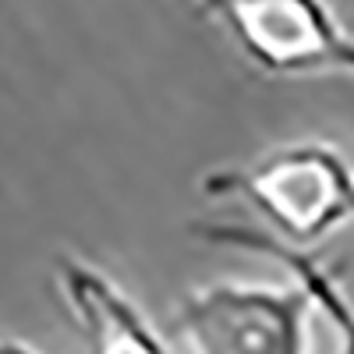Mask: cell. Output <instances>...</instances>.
Instances as JSON below:
<instances>
[{
    "label": "cell",
    "instance_id": "obj_3",
    "mask_svg": "<svg viewBox=\"0 0 354 354\" xmlns=\"http://www.w3.org/2000/svg\"><path fill=\"white\" fill-rule=\"evenodd\" d=\"M195 8L266 75H354V36L326 0H195Z\"/></svg>",
    "mask_w": 354,
    "mask_h": 354
},
{
    "label": "cell",
    "instance_id": "obj_6",
    "mask_svg": "<svg viewBox=\"0 0 354 354\" xmlns=\"http://www.w3.org/2000/svg\"><path fill=\"white\" fill-rule=\"evenodd\" d=\"M0 354H39V351L21 344V340H0Z\"/></svg>",
    "mask_w": 354,
    "mask_h": 354
},
{
    "label": "cell",
    "instance_id": "obj_1",
    "mask_svg": "<svg viewBox=\"0 0 354 354\" xmlns=\"http://www.w3.org/2000/svg\"><path fill=\"white\" fill-rule=\"evenodd\" d=\"M198 192L241 198L294 248H312L354 220V163L333 142H290L252 163L209 170Z\"/></svg>",
    "mask_w": 354,
    "mask_h": 354
},
{
    "label": "cell",
    "instance_id": "obj_2",
    "mask_svg": "<svg viewBox=\"0 0 354 354\" xmlns=\"http://www.w3.org/2000/svg\"><path fill=\"white\" fill-rule=\"evenodd\" d=\"M312 298L301 283H209L174 312L181 354H308Z\"/></svg>",
    "mask_w": 354,
    "mask_h": 354
},
{
    "label": "cell",
    "instance_id": "obj_4",
    "mask_svg": "<svg viewBox=\"0 0 354 354\" xmlns=\"http://www.w3.org/2000/svg\"><path fill=\"white\" fill-rule=\"evenodd\" d=\"M53 277L85 337V354H170L153 322L100 266L57 255Z\"/></svg>",
    "mask_w": 354,
    "mask_h": 354
},
{
    "label": "cell",
    "instance_id": "obj_5",
    "mask_svg": "<svg viewBox=\"0 0 354 354\" xmlns=\"http://www.w3.org/2000/svg\"><path fill=\"white\" fill-rule=\"evenodd\" d=\"M195 238L220 245V248H241V252H255V255H270L280 266H287L290 277L298 280L312 305L333 322L337 330V354H354V308L344 298V290L337 283V277L322 266L315 255H308V248H294L283 245L280 238H273L270 230H259V227H245V223H195Z\"/></svg>",
    "mask_w": 354,
    "mask_h": 354
}]
</instances>
